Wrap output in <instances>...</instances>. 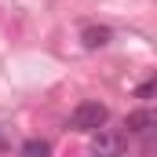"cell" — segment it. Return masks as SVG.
Masks as SVG:
<instances>
[{
    "instance_id": "cell-6",
    "label": "cell",
    "mask_w": 157,
    "mask_h": 157,
    "mask_svg": "<svg viewBox=\"0 0 157 157\" xmlns=\"http://www.w3.org/2000/svg\"><path fill=\"white\" fill-rule=\"evenodd\" d=\"M150 95H157V77H150L146 84L135 88V99H150Z\"/></svg>"
},
{
    "instance_id": "cell-1",
    "label": "cell",
    "mask_w": 157,
    "mask_h": 157,
    "mask_svg": "<svg viewBox=\"0 0 157 157\" xmlns=\"http://www.w3.org/2000/svg\"><path fill=\"white\" fill-rule=\"evenodd\" d=\"M106 121H110V110H106V102H99V99H84L73 106V113H70V128L73 132H99V128H106Z\"/></svg>"
},
{
    "instance_id": "cell-4",
    "label": "cell",
    "mask_w": 157,
    "mask_h": 157,
    "mask_svg": "<svg viewBox=\"0 0 157 157\" xmlns=\"http://www.w3.org/2000/svg\"><path fill=\"white\" fill-rule=\"evenodd\" d=\"M110 40H113L110 26H84V29H80V44H84L88 51H99V48H106Z\"/></svg>"
},
{
    "instance_id": "cell-2",
    "label": "cell",
    "mask_w": 157,
    "mask_h": 157,
    "mask_svg": "<svg viewBox=\"0 0 157 157\" xmlns=\"http://www.w3.org/2000/svg\"><path fill=\"white\" fill-rule=\"evenodd\" d=\"M124 146H128V135L117 128H99L91 135V157H124Z\"/></svg>"
},
{
    "instance_id": "cell-3",
    "label": "cell",
    "mask_w": 157,
    "mask_h": 157,
    "mask_svg": "<svg viewBox=\"0 0 157 157\" xmlns=\"http://www.w3.org/2000/svg\"><path fill=\"white\" fill-rule=\"evenodd\" d=\"M124 128L132 135H154L157 132V110H132L128 121H124Z\"/></svg>"
},
{
    "instance_id": "cell-5",
    "label": "cell",
    "mask_w": 157,
    "mask_h": 157,
    "mask_svg": "<svg viewBox=\"0 0 157 157\" xmlns=\"http://www.w3.org/2000/svg\"><path fill=\"white\" fill-rule=\"evenodd\" d=\"M22 157H51V143L48 139H26L22 143Z\"/></svg>"
}]
</instances>
